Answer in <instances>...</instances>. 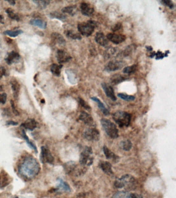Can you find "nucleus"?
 Listing matches in <instances>:
<instances>
[{"mask_svg":"<svg viewBox=\"0 0 176 198\" xmlns=\"http://www.w3.org/2000/svg\"><path fill=\"white\" fill-rule=\"evenodd\" d=\"M21 174L28 179L36 176L40 171V164L37 161L32 157L25 159L21 166Z\"/></svg>","mask_w":176,"mask_h":198,"instance_id":"nucleus-1","label":"nucleus"},{"mask_svg":"<svg viewBox=\"0 0 176 198\" xmlns=\"http://www.w3.org/2000/svg\"><path fill=\"white\" fill-rule=\"evenodd\" d=\"M136 180L133 176L129 175H124L117 179L114 183V186L117 188H134L136 186Z\"/></svg>","mask_w":176,"mask_h":198,"instance_id":"nucleus-2","label":"nucleus"},{"mask_svg":"<svg viewBox=\"0 0 176 198\" xmlns=\"http://www.w3.org/2000/svg\"><path fill=\"white\" fill-rule=\"evenodd\" d=\"M101 124L109 137L115 139L119 137L118 130L116 126L110 120L102 118L101 119Z\"/></svg>","mask_w":176,"mask_h":198,"instance_id":"nucleus-3","label":"nucleus"},{"mask_svg":"<svg viewBox=\"0 0 176 198\" xmlns=\"http://www.w3.org/2000/svg\"><path fill=\"white\" fill-rule=\"evenodd\" d=\"M113 119L120 127H128L130 124L131 115L124 111H117L113 114Z\"/></svg>","mask_w":176,"mask_h":198,"instance_id":"nucleus-4","label":"nucleus"},{"mask_svg":"<svg viewBox=\"0 0 176 198\" xmlns=\"http://www.w3.org/2000/svg\"><path fill=\"white\" fill-rule=\"evenodd\" d=\"M97 26V23L95 21L90 20L86 22H81L78 24V29L82 35L88 37L93 34Z\"/></svg>","mask_w":176,"mask_h":198,"instance_id":"nucleus-5","label":"nucleus"},{"mask_svg":"<svg viewBox=\"0 0 176 198\" xmlns=\"http://www.w3.org/2000/svg\"><path fill=\"white\" fill-rule=\"evenodd\" d=\"M93 150L91 147L85 146L83 150L81 153L80 157V163L83 166L91 165L93 163V158L91 157Z\"/></svg>","mask_w":176,"mask_h":198,"instance_id":"nucleus-6","label":"nucleus"},{"mask_svg":"<svg viewBox=\"0 0 176 198\" xmlns=\"http://www.w3.org/2000/svg\"><path fill=\"white\" fill-rule=\"evenodd\" d=\"M84 137L88 141L96 142L100 139V133L95 128H89L84 133Z\"/></svg>","mask_w":176,"mask_h":198,"instance_id":"nucleus-7","label":"nucleus"},{"mask_svg":"<svg viewBox=\"0 0 176 198\" xmlns=\"http://www.w3.org/2000/svg\"><path fill=\"white\" fill-rule=\"evenodd\" d=\"M124 65V61L113 60L109 62L105 66V70L106 71L109 72L116 71L123 68Z\"/></svg>","mask_w":176,"mask_h":198,"instance_id":"nucleus-8","label":"nucleus"},{"mask_svg":"<svg viewBox=\"0 0 176 198\" xmlns=\"http://www.w3.org/2000/svg\"><path fill=\"white\" fill-rule=\"evenodd\" d=\"M108 40L111 41L114 44H118L125 41L126 37L122 34H117L115 33H109L107 36Z\"/></svg>","mask_w":176,"mask_h":198,"instance_id":"nucleus-9","label":"nucleus"},{"mask_svg":"<svg viewBox=\"0 0 176 198\" xmlns=\"http://www.w3.org/2000/svg\"><path fill=\"white\" fill-rule=\"evenodd\" d=\"M41 158L43 163L45 162L49 163H52L54 161L53 156L51 153L50 151L44 146H43L41 148Z\"/></svg>","mask_w":176,"mask_h":198,"instance_id":"nucleus-10","label":"nucleus"},{"mask_svg":"<svg viewBox=\"0 0 176 198\" xmlns=\"http://www.w3.org/2000/svg\"><path fill=\"white\" fill-rule=\"evenodd\" d=\"M101 86H102V88H103L106 96H107V97H109L113 101H114L116 100V97L115 95L114 90L112 86H111L109 84L105 83L101 84Z\"/></svg>","mask_w":176,"mask_h":198,"instance_id":"nucleus-11","label":"nucleus"},{"mask_svg":"<svg viewBox=\"0 0 176 198\" xmlns=\"http://www.w3.org/2000/svg\"><path fill=\"white\" fill-rule=\"evenodd\" d=\"M57 61L60 64L67 63L72 58L70 55H69L67 52L62 50H59L57 51Z\"/></svg>","mask_w":176,"mask_h":198,"instance_id":"nucleus-12","label":"nucleus"},{"mask_svg":"<svg viewBox=\"0 0 176 198\" xmlns=\"http://www.w3.org/2000/svg\"><path fill=\"white\" fill-rule=\"evenodd\" d=\"M80 9L81 13L84 16H91L94 12V8L93 6L90 5V4L87 3H82L80 5Z\"/></svg>","mask_w":176,"mask_h":198,"instance_id":"nucleus-13","label":"nucleus"},{"mask_svg":"<svg viewBox=\"0 0 176 198\" xmlns=\"http://www.w3.org/2000/svg\"><path fill=\"white\" fill-rule=\"evenodd\" d=\"M79 119L80 120L83 121L85 124L91 126H94V119L91 117V116L88 113H87L86 112H84V111L81 112L79 116Z\"/></svg>","mask_w":176,"mask_h":198,"instance_id":"nucleus-14","label":"nucleus"},{"mask_svg":"<svg viewBox=\"0 0 176 198\" xmlns=\"http://www.w3.org/2000/svg\"><path fill=\"white\" fill-rule=\"evenodd\" d=\"M20 56L19 53L15 51H12L8 54V55L5 58V60L7 64L10 65L13 64L17 63L20 60Z\"/></svg>","mask_w":176,"mask_h":198,"instance_id":"nucleus-15","label":"nucleus"},{"mask_svg":"<svg viewBox=\"0 0 176 198\" xmlns=\"http://www.w3.org/2000/svg\"><path fill=\"white\" fill-rule=\"evenodd\" d=\"M95 40L96 43L102 47H106L109 44V40H107V37L105 36L103 33L102 32H98L96 33Z\"/></svg>","mask_w":176,"mask_h":198,"instance_id":"nucleus-16","label":"nucleus"},{"mask_svg":"<svg viewBox=\"0 0 176 198\" xmlns=\"http://www.w3.org/2000/svg\"><path fill=\"white\" fill-rule=\"evenodd\" d=\"M99 166L102 171L107 175H111L113 174V172L112 171V165L109 162L101 161L99 163Z\"/></svg>","mask_w":176,"mask_h":198,"instance_id":"nucleus-17","label":"nucleus"},{"mask_svg":"<svg viewBox=\"0 0 176 198\" xmlns=\"http://www.w3.org/2000/svg\"><path fill=\"white\" fill-rule=\"evenodd\" d=\"M52 41L56 44L60 46H64L66 43V41L62 35L58 33H53L51 36Z\"/></svg>","mask_w":176,"mask_h":198,"instance_id":"nucleus-18","label":"nucleus"},{"mask_svg":"<svg viewBox=\"0 0 176 198\" xmlns=\"http://www.w3.org/2000/svg\"><path fill=\"white\" fill-rule=\"evenodd\" d=\"M10 84H11V88L13 90L14 97L15 99H17L20 93V86L18 83V82L15 80H12L10 82Z\"/></svg>","mask_w":176,"mask_h":198,"instance_id":"nucleus-19","label":"nucleus"},{"mask_svg":"<svg viewBox=\"0 0 176 198\" xmlns=\"http://www.w3.org/2000/svg\"><path fill=\"white\" fill-rule=\"evenodd\" d=\"M91 99L92 100L97 103V104L98 106V107L100 109L101 111L103 113L104 115H105V116H107V115H109L110 114L109 110L105 107L103 103L98 98L96 97H92Z\"/></svg>","mask_w":176,"mask_h":198,"instance_id":"nucleus-20","label":"nucleus"},{"mask_svg":"<svg viewBox=\"0 0 176 198\" xmlns=\"http://www.w3.org/2000/svg\"><path fill=\"white\" fill-rule=\"evenodd\" d=\"M112 198H135V194L128 192H119L114 194Z\"/></svg>","mask_w":176,"mask_h":198,"instance_id":"nucleus-21","label":"nucleus"},{"mask_svg":"<svg viewBox=\"0 0 176 198\" xmlns=\"http://www.w3.org/2000/svg\"><path fill=\"white\" fill-rule=\"evenodd\" d=\"M103 149L104 154L105 155V157L107 159H112V160H115V161L118 160V156L116 155L111 150H110L107 146H104Z\"/></svg>","mask_w":176,"mask_h":198,"instance_id":"nucleus-22","label":"nucleus"},{"mask_svg":"<svg viewBox=\"0 0 176 198\" xmlns=\"http://www.w3.org/2000/svg\"><path fill=\"white\" fill-rule=\"evenodd\" d=\"M30 24L31 25L36 26L40 28L44 29L47 27V22L41 19H33L30 21Z\"/></svg>","mask_w":176,"mask_h":198,"instance_id":"nucleus-23","label":"nucleus"},{"mask_svg":"<svg viewBox=\"0 0 176 198\" xmlns=\"http://www.w3.org/2000/svg\"><path fill=\"white\" fill-rule=\"evenodd\" d=\"M127 79V77L124 76H121L119 74H116L111 77V81L112 84L117 85V84L120 83L122 82H124Z\"/></svg>","mask_w":176,"mask_h":198,"instance_id":"nucleus-24","label":"nucleus"},{"mask_svg":"<svg viewBox=\"0 0 176 198\" xmlns=\"http://www.w3.org/2000/svg\"><path fill=\"white\" fill-rule=\"evenodd\" d=\"M22 126H23L24 127H25V129L32 130L36 127L37 122L34 119H29L27 120L25 122L23 123Z\"/></svg>","mask_w":176,"mask_h":198,"instance_id":"nucleus-25","label":"nucleus"},{"mask_svg":"<svg viewBox=\"0 0 176 198\" xmlns=\"http://www.w3.org/2000/svg\"><path fill=\"white\" fill-rule=\"evenodd\" d=\"M65 33L66 36L68 38L74 40H81L82 39L81 36L79 33H77L76 31L73 30H68Z\"/></svg>","mask_w":176,"mask_h":198,"instance_id":"nucleus-26","label":"nucleus"},{"mask_svg":"<svg viewBox=\"0 0 176 198\" xmlns=\"http://www.w3.org/2000/svg\"><path fill=\"white\" fill-rule=\"evenodd\" d=\"M77 8L76 6H69L65 7L61 10L62 13H66L70 14L71 16H73L77 13Z\"/></svg>","mask_w":176,"mask_h":198,"instance_id":"nucleus-27","label":"nucleus"},{"mask_svg":"<svg viewBox=\"0 0 176 198\" xmlns=\"http://www.w3.org/2000/svg\"><path fill=\"white\" fill-rule=\"evenodd\" d=\"M61 68H62L61 65H58V64H54L51 66V71L54 76H60L61 72Z\"/></svg>","mask_w":176,"mask_h":198,"instance_id":"nucleus-28","label":"nucleus"},{"mask_svg":"<svg viewBox=\"0 0 176 198\" xmlns=\"http://www.w3.org/2000/svg\"><path fill=\"white\" fill-rule=\"evenodd\" d=\"M58 186L60 189L65 191V192H70L71 189L70 188L69 185L63 181L61 179H58Z\"/></svg>","mask_w":176,"mask_h":198,"instance_id":"nucleus-29","label":"nucleus"},{"mask_svg":"<svg viewBox=\"0 0 176 198\" xmlns=\"http://www.w3.org/2000/svg\"><path fill=\"white\" fill-rule=\"evenodd\" d=\"M120 146L124 151H129L132 147V143L129 140H124L120 143Z\"/></svg>","mask_w":176,"mask_h":198,"instance_id":"nucleus-30","label":"nucleus"},{"mask_svg":"<svg viewBox=\"0 0 176 198\" xmlns=\"http://www.w3.org/2000/svg\"><path fill=\"white\" fill-rule=\"evenodd\" d=\"M6 13L7 14H8V16L10 18H11L13 20H15L18 21L20 20V17L18 14L15 12L14 10H12L10 8H8L6 10Z\"/></svg>","mask_w":176,"mask_h":198,"instance_id":"nucleus-31","label":"nucleus"},{"mask_svg":"<svg viewBox=\"0 0 176 198\" xmlns=\"http://www.w3.org/2000/svg\"><path fill=\"white\" fill-rule=\"evenodd\" d=\"M137 70V65L133 64L132 66L126 67L123 69V72L125 74H132Z\"/></svg>","mask_w":176,"mask_h":198,"instance_id":"nucleus-32","label":"nucleus"},{"mask_svg":"<svg viewBox=\"0 0 176 198\" xmlns=\"http://www.w3.org/2000/svg\"><path fill=\"white\" fill-rule=\"evenodd\" d=\"M34 3L36 4L37 6L41 10L44 9L49 5L50 1H34Z\"/></svg>","mask_w":176,"mask_h":198,"instance_id":"nucleus-33","label":"nucleus"},{"mask_svg":"<svg viewBox=\"0 0 176 198\" xmlns=\"http://www.w3.org/2000/svg\"><path fill=\"white\" fill-rule=\"evenodd\" d=\"M23 31L21 30H17V31H6L4 32V34L5 35H7L11 37H16L18 36V35H20L21 34H22Z\"/></svg>","mask_w":176,"mask_h":198,"instance_id":"nucleus-34","label":"nucleus"},{"mask_svg":"<svg viewBox=\"0 0 176 198\" xmlns=\"http://www.w3.org/2000/svg\"><path fill=\"white\" fill-rule=\"evenodd\" d=\"M118 97H119L120 99H123L124 101H134L135 99V97L133 96H130L128 94H126L125 93H119L117 94Z\"/></svg>","mask_w":176,"mask_h":198,"instance_id":"nucleus-35","label":"nucleus"},{"mask_svg":"<svg viewBox=\"0 0 176 198\" xmlns=\"http://www.w3.org/2000/svg\"><path fill=\"white\" fill-rule=\"evenodd\" d=\"M116 52V50L114 47H109L104 53V57L107 59H109L111 57L113 56Z\"/></svg>","mask_w":176,"mask_h":198,"instance_id":"nucleus-36","label":"nucleus"},{"mask_svg":"<svg viewBox=\"0 0 176 198\" xmlns=\"http://www.w3.org/2000/svg\"><path fill=\"white\" fill-rule=\"evenodd\" d=\"M50 17L51 18H56L60 19L61 20L66 19V16L63 14L58 13V12H52L50 14Z\"/></svg>","mask_w":176,"mask_h":198,"instance_id":"nucleus-37","label":"nucleus"},{"mask_svg":"<svg viewBox=\"0 0 176 198\" xmlns=\"http://www.w3.org/2000/svg\"><path fill=\"white\" fill-rule=\"evenodd\" d=\"M22 134H23V137H24V138L25 139V141L27 142V143L29 145V146H31V148H33V149L35 151L37 152L36 146H35L34 144H33L31 142H30L28 137L27 136V134H25L24 130H22Z\"/></svg>","mask_w":176,"mask_h":198,"instance_id":"nucleus-38","label":"nucleus"},{"mask_svg":"<svg viewBox=\"0 0 176 198\" xmlns=\"http://www.w3.org/2000/svg\"><path fill=\"white\" fill-rule=\"evenodd\" d=\"M66 170L68 173L73 171L74 169L76 168V164L74 162H70L66 165Z\"/></svg>","mask_w":176,"mask_h":198,"instance_id":"nucleus-39","label":"nucleus"},{"mask_svg":"<svg viewBox=\"0 0 176 198\" xmlns=\"http://www.w3.org/2000/svg\"><path fill=\"white\" fill-rule=\"evenodd\" d=\"M134 49V46L133 45H130L127 47H126L125 50L124 51V56H128L132 53V51Z\"/></svg>","mask_w":176,"mask_h":198,"instance_id":"nucleus-40","label":"nucleus"},{"mask_svg":"<svg viewBox=\"0 0 176 198\" xmlns=\"http://www.w3.org/2000/svg\"><path fill=\"white\" fill-rule=\"evenodd\" d=\"M161 2L162 3L163 5L168 7L170 9H173L174 7V4L173 3V2L170 0H163Z\"/></svg>","mask_w":176,"mask_h":198,"instance_id":"nucleus-41","label":"nucleus"},{"mask_svg":"<svg viewBox=\"0 0 176 198\" xmlns=\"http://www.w3.org/2000/svg\"><path fill=\"white\" fill-rule=\"evenodd\" d=\"M10 103H11V108H12V110H13V113H14L15 115L17 116H19L20 115V113H19V112L18 111L17 109H16L14 102L13 100H11L10 101Z\"/></svg>","mask_w":176,"mask_h":198,"instance_id":"nucleus-42","label":"nucleus"},{"mask_svg":"<svg viewBox=\"0 0 176 198\" xmlns=\"http://www.w3.org/2000/svg\"><path fill=\"white\" fill-rule=\"evenodd\" d=\"M79 103L84 109H90V106L88 105V104L85 102V101L81 98H79Z\"/></svg>","mask_w":176,"mask_h":198,"instance_id":"nucleus-43","label":"nucleus"},{"mask_svg":"<svg viewBox=\"0 0 176 198\" xmlns=\"http://www.w3.org/2000/svg\"><path fill=\"white\" fill-rule=\"evenodd\" d=\"M7 100V94L5 93L0 94V103L2 104H5Z\"/></svg>","mask_w":176,"mask_h":198,"instance_id":"nucleus-44","label":"nucleus"},{"mask_svg":"<svg viewBox=\"0 0 176 198\" xmlns=\"http://www.w3.org/2000/svg\"><path fill=\"white\" fill-rule=\"evenodd\" d=\"M155 56H156V60H160V59H162L164 57L165 54L162 53L161 51H158L157 53H156Z\"/></svg>","mask_w":176,"mask_h":198,"instance_id":"nucleus-45","label":"nucleus"},{"mask_svg":"<svg viewBox=\"0 0 176 198\" xmlns=\"http://www.w3.org/2000/svg\"><path fill=\"white\" fill-rule=\"evenodd\" d=\"M6 73V69L3 67H0V80L2 79L4 76H5Z\"/></svg>","mask_w":176,"mask_h":198,"instance_id":"nucleus-46","label":"nucleus"},{"mask_svg":"<svg viewBox=\"0 0 176 198\" xmlns=\"http://www.w3.org/2000/svg\"><path fill=\"white\" fill-rule=\"evenodd\" d=\"M121 28V24L120 23H118L116 24H115V26L113 28H112V30L114 31H117L118 30H119Z\"/></svg>","mask_w":176,"mask_h":198,"instance_id":"nucleus-47","label":"nucleus"},{"mask_svg":"<svg viewBox=\"0 0 176 198\" xmlns=\"http://www.w3.org/2000/svg\"><path fill=\"white\" fill-rule=\"evenodd\" d=\"M7 124H8V125H12V126H17L18 124V123L14 122V121H10L7 122Z\"/></svg>","mask_w":176,"mask_h":198,"instance_id":"nucleus-48","label":"nucleus"},{"mask_svg":"<svg viewBox=\"0 0 176 198\" xmlns=\"http://www.w3.org/2000/svg\"><path fill=\"white\" fill-rule=\"evenodd\" d=\"M0 23H4V18L2 15H0Z\"/></svg>","mask_w":176,"mask_h":198,"instance_id":"nucleus-49","label":"nucleus"},{"mask_svg":"<svg viewBox=\"0 0 176 198\" xmlns=\"http://www.w3.org/2000/svg\"><path fill=\"white\" fill-rule=\"evenodd\" d=\"M7 2L11 5H14L15 4V1H7Z\"/></svg>","mask_w":176,"mask_h":198,"instance_id":"nucleus-50","label":"nucleus"},{"mask_svg":"<svg viewBox=\"0 0 176 198\" xmlns=\"http://www.w3.org/2000/svg\"><path fill=\"white\" fill-rule=\"evenodd\" d=\"M146 49H147V50L149 51L153 50V47H151V46H147L146 47Z\"/></svg>","mask_w":176,"mask_h":198,"instance_id":"nucleus-51","label":"nucleus"},{"mask_svg":"<svg viewBox=\"0 0 176 198\" xmlns=\"http://www.w3.org/2000/svg\"><path fill=\"white\" fill-rule=\"evenodd\" d=\"M135 198H143V197L141 195L135 194Z\"/></svg>","mask_w":176,"mask_h":198,"instance_id":"nucleus-52","label":"nucleus"},{"mask_svg":"<svg viewBox=\"0 0 176 198\" xmlns=\"http://www.w3.org/2000/svg\"><path fill=\"white\" fill-rule=\"evenodd\" d=\"M18 198V197H17V198Z\"/></svg>","mask_w":176,"mask_h":198,"instance_id":"nucleus-53","label":"nucleus"}]
</instances>
